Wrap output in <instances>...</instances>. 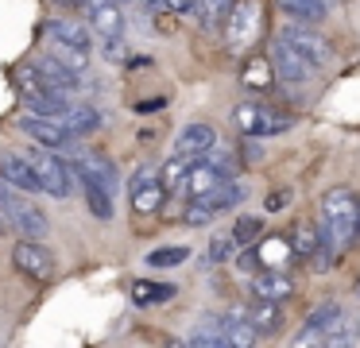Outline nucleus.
<instances>
[{
	"mask_svg": "<svg viewBox=\"0 0 360 348\" xmlns=\"http://www.w3.org/2000/svg\"><path fill=\"white\" fill-rule=\"evenodd\" d=\"M318 232H321V247H333V252H345L356 240V193L349 186H333L321 198Z\"/></svg>",
	"mask_w": 360,
	"mask_h": 348,
	"instance_id": "1",
	"label": "nucleus"
},
{
	"mask_svg": "<svg viewBox=\"0 0 360 348\" xmlns=\"http://www.w3.org/2000/svg\"><path fill=\"white\" fill-rule=\"evenodd\" d=\"M259 31H264V4L259 0H236L225 20V46L233 54H244L256 46Z\"/></svg>",
	"mask_w": 360,
	"mask_h": 348,
	"instance_id": "2",
	"label": "nucleus"
},
{
	"mask_svg": "<svg viewBox=\"0 0 360 348\" xmlns=\"http://www.w3.org/2000/svg\"><path fill=\"white\" fill-rule=\"evenodd\" d=\"M233 120L244 136L252 139H267V136H283L290 128V116H283L279 108L259 105V101H244V105L233 108Z\"/></svg>",
	"mask_w": 360,
	"mask_h": 348,
	"instance_id": "3",
	"label": "nucleus"
},
{
	"mask_svg": "<svg viewBox=\"0 0 360 348\" xmlns=\"http://www.w3.org/2000/svg\"><path fill=\"white\" fill-rule=\"evenodd\" d=\"M244 198V190L229 178V182H221L217 190L202 193V198H190V209L182 213V221L190 224V228H202V224H210L217 213H225V209H233L236 201Z\"/></svg>",
	"mask_w": 360,
	"mask_h": 348,
	"instance_id": "4",
	"label": "nucleus"
},
{
	"mask_svg": "<svg viewBox=\"0 0 360 348\" xmlns=\"http://www.w3.org/2000/svg\"><path fill=\"white\" fill-rule=\"evenodd\" d=\"M27 159H32L35 174H39V186L51 193V198H70V190H74V167L63 159V155L51 151V147H43V151H32Z\"/></svg>",
	"mask_w": 360,
	"mask_h": 348,
	"instance_id": "5",
	"label": "nucleus"
},
{
	"mask_svg": "<svg viewBox=\"0 0 360 348\" xmlns=\"http://www.w3.org/2000/svg\"><path fill=\"white\" fill-rule=\"evenodd\" d=\"M20 131H24V136H32V143L51 147V151H70L74 139H78L66 120H55V116H35V112L20 116Z\"/></svg>",
	"mask_w": 360,
	"mask_h": 348,
	"instance_id": "6",
	"label": "nucleus"
},
{
	"mask_svg": "<svg viewBox=\"0 0 360 348\" xmlns=\"http://www.w3.org/2000/svg\"><path fill=\"white\" fill-rule=\"evenodd\" d=\"M279 39H283L287 46H295V51L302 54V58L310 62L314 70H321V66L329 62V43H326V39H321L314 27H306V23H287V27L279 31Z\"/></svg>",
	"mask_w": 360,
	"mask_h": 348,
	"instance_id": "7",
	"label": "nucleus"
},
{
	"mask_svg": "<svg viewBox=\"0 0 360 348\" xmlns=\"http://www.w3.org/2000/svg\"><path fill=\"white\" fill-rule=\"evenodd\" d=\"M271 70L279 74V82H287V85H290V89H295V85L302 89V85L314 77V66L295 51V46L283 43V39H275V46H271Z\"/></svg>",
	"mask_w": 360,
	"mask_h": 348,
	"instance_id": "8",
	"label": "nucleus"
},
{
	"mask_svg": "<svg viewBox=\"0 0 360 348\" xmlns=\"http://www.w3.org/2000/svg\"><path fill=\"white\" fill-rule=\"evenodd\" d=\"M337 329H345V309H341V302L329 298V302H321V306H314V314L306 317V329L298 333V344H314V340L326 344V337Z\"/></svg>",
	"mask_w": 360,
	"mask_h": 348,
	"instance_id": "9",
	"label": "nucleus"
},
{
	"mask_svg": "<svg viewBox=\"0 0 360 348\" xmlns=\"http://www.w3.org/2000/svg\"><path fill=\"white\" fill-rule=\"evenodd\" d=\"M12 263H16L24 275L39 278V283L55 275V255H51L47 247L39 244V240H20V244L12 247Z\"/></svg>",
	"mask_w": 360,
	"mask_h": 348,
	"instance_id": "10",
	"label": "nucleus"
},
{
	"mask_svg": "<svg viewBox=\"0 0 360 348\" xmlns=\"http://www.w3.org/2000/svg\"><path fill=\"white\" fill-rule=\"evenodd\" d=\"M163 198H167V190L159 182V170H151V167L136 170L132 174V209L136 213H155L163 205Z\"/></svg>",
	"mask_w": 360,
	"mask_h": 348,
	"instance_id": "11",
	"label": "nucleus"
},
{
	"mask_svg": "<svg viewBox=\"0 0 360 348\" xmlns=\"http://www.w3.org/2000/svg\"><path fill=\"white\" fill-rule=\"evenodd\" d=\"M4 221H8V224H12V228H16L24 240H39V236H47V228H51V224H47V217H43L35 205L20 201V198L4 205Z\"/></svg>",
	"mask_w": 360,
	"mask_h": 348,
	"instance_id": "12",
	"label": "nucleus"
},
{
	"mask_svg": "<svg viewBox=\"0 0 360 348\" xmlns=\"http://www.w3.org/2000/svg\"><path fill=\"white\" fill-rule=\"evenodd\" d=\"M229 170H221L217 162H210V159H198V162H190V170H186V182H182V190L179 193H186V198H202V193H210V190H217L221 182H229Z\"/></svg>",
	"mask_w": 360,
	"mask_h": 348,
	"instance_id": "13",
	"label": "nucleus"
},
{
	"mask_svg": "<svg viewBox=\"0 0 360 348\" xmlns=\"http://www.w3.org/2000/svg\"><path fill=\"white\" fill-rule=\"evenodd\" d=\"M0 178H8V182L16 186V190H24V193L43 190L32 159H27V155H16V151H0Z\"/></svg>",
	"mask_w": 360,
	"mask_h": 348,
	"instance_id": "14",
	"label": "nucleus"
},
{
	"mask_svg": "<svg viewBox=\"0 0 360 348\" xmlns=\"http://www.w3.org/2000/svg\"><path fill=\"white\" fill-rule=\"evenodd\" d=\"M213 147H217L213 124H186V128L179 131V139H174V151L186 155V159H205Z\"/></svg>",
	"mask_w": 360,
	"mask_h": 348,
	"instance_id": "15",
	"label": "nucleus"
},
{
	"mask_svg": "<svg viewBox=\"0 0 360 348\" xmlns=\"http://www.w3.org/2000/svg\"><path fill=\"white\" fill-rule=\"evenodd\" d=\"M252 294H256V298H267V302H287L290 294H295V278L283 267L256 271V275H252Z\"/></svg>",
	"mask_w": 360,
	"mask_h": 348,
	"instance_id": "16",
	"label": "nucleus"
},
{
	"mask_svg": "<svg viewBox=\"0 0 360 348\" xmlns=\"http://www.w3.org/2000/svg\"><path fill=\"white\" fill-rule=\"evenodd\" d=\"M32 66H35V70H39V74H43V82H47L51 89L66 93V97L82 89V74H74L70 66H63V62H58L55 54H47V58H35Z\"/></svg>",
	"mask_w": 360,
	"mask_h": 348,
	"instance_id": "17",
	"label": "nucleus"
},
{
	"mask_svg": "<svg viewBox=\"0 0 360 348\" xmlns=\"http://www.w3.org/2000/svg\"><path fill=\"white\" fill-rule=\"evenodd\" d=\"M89 27L94 35H124V12H120L117 0H94L89 4Z\"/></svg>",
	"mask_w": 360,
	"mask_h": 348,
	"instance_id": "18",
	"label": "nucleus"
},
{
	"mask_svg": "<svg viewBox=\"0 0 360 348\" xmlns=\"http://www.w3.org/2000/svg\"><path fill=\"white\" fill-rule=\"evenodd\" d=\"M47 35L55 39V43H74V46H86V51H89V43H94V27H86L82 20H51Z\"/></svg>",
	"mask_w": 360,
	"mask_h": 348,
	"instance_id": "19",
	"label": "nucleus"
},
{
	"mask_svg": "<svg viewBox=\"0 0 360 348\" xmlns=\"http://www.w3.org/2000/svg\"><path fill=\"white\" fill-rule=\"evenodd\" d=\"M283 302H267V298H256L248 306V321L256 325V333L259 337H267V333H275L283 325Z\"/></svg>",
	"mask_w": 360,
	"mask_h": 348,
	"instance_id": "20",
	"label": "nucleus"
},
{
	"mask_svg": "<svg viewBox=\"0 0 360 348\" xmlns=\"http://www.w3.org/2000/svg\"><path fill=\"white\" fill-rule=\"evenodd\" d=\"M174 298L171 283H151V278H136L132 283V302L136 306H163V302Z\"/></svg>",
	"mask_w": 360,
	"mask_h": 348,
	"instance_id": "21",
	"label": "nucleus"
},
{
	"mask_svg": "<svg viewBox=\"0 0 360 348\" xmlns=\"http://www.w3.org/2000/svg\"><path fill=\"white\" fill-rule=\"evenodd\" d=\"M190 162H194V159H186V155L174 151V159H167L163 167H159V182H163V190H167V193H179V190H182Z\"/></svg>",
	"mask_w": 360,
	"mask_h": 348,
	"instance_id": "22",
	"label": "nucleus"
},
{
	"mask_svg": "<svg viewBox=\"0 0 360 348\" xmlns=\"http://www.w3.org/2000/svg\"><path fill=\"white\" fill-rule=\"evenodd\" d=\"M229 12H233V0H198V23H202L205 31L221 27V23L229 20Z\"/></svg>",
	"mask_w": 360,
	"mask_h": 348,
	"instance_id": "23",
	"label": "nucleus"
},
{
	"mask_svg": "<svg viewBox=\"0 0 360 348\" xmlns=\"http://www.w3.org/2000/svg\"><path fill=\"white\" fill-rule=\"evenodd\" d=\"M63 120L70 124L74 136H86V131L101 128V112H97V108H89V105H70V112H66Z\"/></svg>",
	"mask_w": 360,
	"mask_h": 348,
	"instance_id": "24",
	"label": "nucleus"
},
{
	"mask_svg": "<svg viewBox=\"0 0 360 348\" xmlns=\"http://www.w3.org/2000/svg\"><path fill=\"white\" fill-rule=\"evenodd\" d=\"M321 247V232L314 228V224H298L295 232H290V252L302 255V259H310L314 252Z\"/></svg>",
	"mask_w": 360,
	"mask_h": 348,
	"instance_id": "25",
	"label": "nucleus"
},
{
	"mask_svg": "<svg viewBox=\"0 0 360 348\" xmlns=\"http://www.w3.org/2000/svg\"><path fill=\"white\" fill-rule=\"evenodd\" d=\"M295 20H326L329 12V0H279Z\"/></svg>",
	"mask_w": 360,
	"mask_h": 348,
	"instance_id": "26",
	"label": "nucleus"
},
{
	"mask_svg": "<svg viewBox=\"0 0 360 348\" xmlns=\"http://www.w3.org/2000/svg\"><path fill=\"white\" fill-rule=\"evenodd\" d=\"M55 58L63 66H70L74 74H86L89 70V51L86 46H74V43H55Z\"/></svg>",
	"mask_w": 360,
	"mask_h": 348,
	"instance_id": "27",
	"label": "nucleus"
},
{
	"mask_svg": "<svg viewBox=\"0 0 360 348\" xmlns=\"http://www.w3.org/2000/svg\"><path fill=\"white\" fill-rule=\"evenodd\" d=\"M244 85H252V89H267L271 85V62L267 58H248V66H244Z\"/></svg>",
	"mask_w": 360,
	"mask_h": 348,
	"instance_id": "28",
	"label": "nucleus"
},
{
	"mask_svg": "<svg viewBox=\"0 0 360 348\" xmlns=\"http://www.w3.org/2000/svg\"><path fill=\"white\" fill-rule=\"evenodd\" d=\"M233 236H236V244H252L256 236H264V217H236Z\"/></svg>",
	"mask_w": 360,
	"mask_h": 348,
	"instance_id": "29",
	"label": "nucleus"
},
{
	"mask_svg": "<svg viewBox=\"0 0 360 348\" xmlns=\"http://www.w3.org/2000/svg\"><path fill=\"white\" fill-rule=\"evenodd\" d=\"M236 252V236L233 232H217V236L210 240V263H229Z\"/></svg>",
	"mask_w": 360,
	"mask_h": 348,
	"instance_id": "30",
	"label": "nucleus"
},
{
	"mask_svg": "<svg viewBox=\"0 0 360 348\" xmlns=\"http://www.w3.org/2000/svg\"><path fill=\"white\" fill-rule=\"evenodd\" d=\"M186 247H159L148 255V267H179V263H186Z\"/></svg>",
	"mask_w": 360,
	"mask_h": 348,
	"instance_id": "31",
	"label": "nucleus"
},
{
	"mask_svg": "<svg viewBox=\"0 0 360 348\" xmlns=\"http://www.w3.org/2000/svg\"><path fill=\"white\" fill-rule=\"evenodd\" d=\"M101 58H109V62H124V58H128V43H124V35H101Z\"/></svg>",
	"mask_w": 360,
	"mask_h": 348,
	"instance_id": "32",
	"label": "nucleus"
},
{
	"mask_svg": "<svg viewBox=\"0 0 360 348\" xmlns=\"http://www.w3.org/2000/svg\"><path fill=\"white\" fill-rule=\"evenodd\" d=\"M171 4V12H179V15H194L198 12V0H167Z\"/></svg>",
	"mask_w": 360,
	"mask_h": 348,
	"instance_id": "33",
	"label": "nucleus"
},
{
	"mask_svg": "<svg viewBox=\"0 0 360 348\" xmlns=\"http://www.w3.org/2000/svg\"><path fill=\"white\" fill-rule=\"evenodd\" d=\"M287 201H290V193L279 190V193H271V198H267V209H271V213H283V209H287Z\"/></svg>",
	"mask_w": 360,
	"mask_h": 348,
	"instance_id": "34",
	"label": "nucleus"
},
{
	"mask_svg": "<svg viewBox=\"0 0 360 348\" xmlns=\"http://www.w3.org/2000/svg\"><path fill=\"white\" fill-rule=\"evenodd\" d=\"M240 271H256V252H244L240 255Z\"/></svg>",
	"mask_w": 360,
	"mask_h": 348,
	"instance_id": "35",
	"label": "nucleus"
},
{
	"mask_svg": "<svg viewBox=\"0 0 360 348\" xmlns=\"http://www.w3.org/2000/svg\"><path fill=\"white\" fill-rule=\"evenodd\" d=\"M58 4H66V8H82V4H89V0H58Z\"/></svg>",
	"mask_w": 360,
	"mask_h": 348,
	"instance_id": "36",
	"label": "nucleus"
},
{
	"mask_svg": "<svg viewBox=\"0 0 360 348\" xmlns=\"http://www.w3.org/2000/svg\"><path fill=\"white\" fill-rule=\"evenodd\" d=\"M356 240H360V201H356Z\"/></svg>",
	"mask_w": 360,
	"mask_h": 348,
	"instance_id": "37",
	"label": "nucleus"
},
{
	"mask_svg": "<svg viewBox=\"0 0 360 348\" xmlns=\"http://www.w3.org/2000/svg\"><path fill=\"white\" fill-rule=\"evenodd\" d=\"M0 221H4V205H0Z\"/></svg>",
	"mask_w": 360,
	"mask_h": 348,
	"instance_id": "38",
	"label": "nucleus"
},
{
	"mask_svg": "<svg viewBox=\"0 0 360 348\" xmlns=\"http://www.w3.org/2000/svg\"><path fill=\"white\" fill-rule=\"evenodd\" d=\"M356 294H360V278H356Z\"/></svg>",
	"mask_w": 360,
	"mask_h": 348,
	"instance_id": "39",
	"label": "nucleus"
}]
</instances>
